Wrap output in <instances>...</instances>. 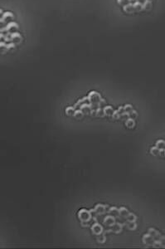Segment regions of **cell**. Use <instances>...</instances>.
I'll return each mask as SVG.
<instances>
[{"instance_id": "obj_1", "label": "cell", "mask_w": 165, "mask_h": 249, "mask_svg": "<svg viewBox=\"0 0 165 249\" xmlns=\"http://www.w3.org/2000/svg\"><path fill=\"white\" fill-rule=\"evenodd\" d=\"M109 205H103V204H97L95 207L94 209L91 210L92 217H97L99 215H104L107 213L109 209Z\"/></svg>"}, {"instance_id": "obj_2", "label": "cell", "mask_w": 165, "mask_h": 249, "mask_svg": "<svg viewBox=\"0 0 165 249\" xmlns=\"http://www.w3.org/2000/svg\"><path fill=\"white\" fill-rule=\"evenodd\" d=\"M87 98L91 105V109H92L94 106H97V102L101 99V94L98 93L97 91H91L88 95Z\"/></svg>"}, {"instance_id": "obj_3", "label": "cell", "mask_w": 165, "mask_h": 249, "mask_svg": "<svg viewBox=\"0 0 165 249\" xmlns=\"http://www.w3.org/2000/svg\"><path fill=\"white\" fill-rule=\"evenodd\" d=\"M78 217H79L80 222H82V223H90L91 220L92 219V215H91V211L86 210L85 208L79 211Z\"/></svg>"}, {"instance_id": "obj_4", "label": "cell", "mask_w": 165, "mask_h": 249, "mask_svg": "<svg viewBox=\"0 0 165 249\" xmlns=\"http://www.w3.org/2000/svg\"><path fill=\"white\" fill-rule=\"evenodd\" d=\"M124 228V225L122 223H119V222H116V223L114 224L112 227H110V229H108L105 231V233H110V232H115V233H120L122 232Z\"/></svg>"}, {"instance_id": "obj_5", "label": "cell", "mask_w": 165, "mask_h": 249, "mask_svg": "<svg viewBox=\"0 0 165 249\" xmlns=\"http://www.w3.org/2000/svg\"><path fill=\"white\" fill-rule=\"evenodd\" d=\"M103 224L105 226H107V227H112L114 224H115L116 223V220H115V218L114 217V216L112 215H110L109 214L108 216H106V217H105L104 219H103Z\"/></svg>"}, {"instance_id": "obj_6", "label": "cell", "mask_w": 165, "mask_h": 249, "mask_svg": "<svg viewBox=\"0 0 165 249\" xmlns=\"http://www.w3.org/2000/svg\"><path fill=\"white\" fill-rule=\"evenodd\" d=\"M18 29V24L15 22H10V23H7V25L5 26V31L6 32H16Z\"/></svg>"}, {"instance_id": "obj_7", "label": "cell", "mask_w": 165, "mask_h": 249, "mask_svg": "<svg viewBox=\"0 0 165 249\" xmlns=\"http://www.w3.org/2000/svg\"><path fill=\"white\" fill-rule=\"evenodd\" d=\"M91 231H92L94 234L100 235L103 232V228H102V226L100 224L99 222H96V223L92 225V227H91Z\"/></svg>"}, {"instance_id": "obj_8", "label": "cell", "mask_w": 165, "mask_h": 249, "mask_svg": "<svg viewBox=\"0 0 165 249\" xmlns=\"http://www.w3.org/2000/svg\"><path fill=\"white\" fill-rule=\"evenodd\" d=\"M10 37L12 39V42L14 41V43L16 45L17 44H19V43L22 42V40H23V37H22V35L18 32H13L11 33L10 35Z\"/></svg>"}, {"instance_id": "obj_9", "label": "cell", "mask_w": 165, "mask_h": 249, "mask_svg": "<svg viewBox=\"0 0 165 249\" xmlns=\"http://www.w3.org/2000/svg\"><path fill=\"white\" fill-rule=\"evenodd\" d=\"M155 240V238L151 236L150 234H145L144 235L143 237V242L146 244L147 246H153V241Z\"/></svg>"}, {"instance_id": "obj_10", "label": "cell", "mask_w": 165, "mask_h": 249, "mask_svg": "<svg viewBox=\"0 0 165 249\" xmlns=\"http://www.w3.org/2000/svg\"><path fill=\"white\" fill-rule=\"evenodd\" d=\"M123 10L125 13H128V14H132V13H135L134 7H133V3H129L126 5L123 6Z\"/></svg>"}, {"instance_id": "obj_11", "label": "cell", "mask_w": 165, "mask_h": 249, "mask_svg": "<svg viewBox=\"0 0 165 249\" xmlns=\"http://www.w3.org/2000/svg\"><path fill=\"white\" fill-rule=\"evenodd\" d=\"M107 213L109 214L114 216L115 218H118L120 216H119V208H115V207H111V208H109V209L107 211Z\"/></svg>"}, {"instance_id": "obj_12", "label": "cell", "mask_w": 165, "mask_h": 249, "mask_svg": "<svg viewBox=\"0 0 165 249\" xmlns=\"http://www.w3.org/2000/svg\"><path fill=\"white\" fill-rule=\"evenodd\" d=\"M124 227L125 226L129 230H134L137 228V224L135 222H130V221H125L124 223H123Z\"/></svg>"}, {"instance_id": "obj_13", "label": "cell", "mask_w": 165, "mask_h": 249, "mask_svg": "<svg viewBox=\"0 0 165 249\" xmlns=\"http://www.w3.org/2000/svg\"><path fill=\"white\" fill-rule=\"evenodd\" d=\"M133 7H134V12H142L143 10V3H140L139 1H135L134 3H133Z\"/></svg>"}, {"instance_id": "obj_14", "label": "cell", "mask_w": 165, "mask_h": 249, "mask_svg": "<svg viewBox=\"0 0 165 249\" xmlns=\"http://www.w3.org/2000/svg\"><path fill=\"white\" fill-rule=\"evenodd\" d=\"M103 111L105 113V115H107V116H112L113 115V113H114V109L111 107V106H110V105H105V106L103 108Z\"/></svg>"}, {"instance_id": "obj_15", "label": "cell", "mask_w": 165, "mask_h": 249, "mask_svg": "<svg viewBox=\"0 0 165 249\" xmlns=\"http://www.w3.org/2000/svg\"><path fill=\"white\" fill-rule=\"evenodd\" d=\"M129 213V212L128 211V209H126L125 208H120V209H119V216H120V218H124L125 219V218L128 216V214Z\"/></svg>"}, {"instance_id": "obj_16", "label": "cell", "mask_w": 165, "mask_h": 249, "mask_svg": "<svg viewBox=\"0 0 165 249\" xmlns=\"http://www.w3.org/2000/svg\"><path fill=\"white\" fill-rule=\"evenodd\" d=\"M152 7H153V2L148 1V0H145V1L143 3V9L145 11L151 10Z\"/></svg>"}, {"instance_id": "obj_17", "label": "cell", "mask_w": 165, "mask_h": 249, "mask_svg": "<svg viewBox=\"0 0 165 249\" xmlns=\"http://www.w3.org/2000/svg\"><path fill=\"white\" fill-rule=\"evenodd\" d=\"M9 49L8 48L7 43L5 42H0V53L4 54L7 52H9Z\"/></svg>"}, {"instance_id": "obj_18", "label": "cell", "mask_w": 165, "mask_h": 249, "mask_svg": "<svg viewBox=\"0 0 165 249\" xmlns=\"http://www.w3.org/2000/svg\"><path fill=\"white\" fill-rule=\"evenodd\" d=\"M125 126L127 128H129V129H133L134 126H135V121L134 119H132V118H128L127 119V120L125 121Z\"/></svg>"}, {"instance_id": "obj_19", "label": "cell", "mask_w": 165, "mask_h": 249, "mask_svg": "<svg viewBox=\"0 0 165 249\" xmlns=\"http://www.w3.org/2000/svg\"><path fill=\"white\" fill-rule=\"evenodd\" d=\"M73 116H74L75 119H77V120H81V119L84 117V113L81 110H80V109L76 110H75Z\"/></svg>"}, {"instance_id": "obj_20", "label": "cell", "mask_w": 165, "mask_h": 249, "mask_svg": "<svg viewBox=\"0 0 165 249\" xmlns=\"http://www.w3.org/2000/svg\"><path fill=\"white\" fill-rule=\"evenodd\" d=\"M2 18H4L5 21H7L8 19H13L14 18V16H13V13L11 12H5L3 13Z\"/></svg>"}, {"instance_id": "obj_21", "label": "cell", "mask_w": 165, "mask_h": 249, "mask_svg": "<svg viewBox=\"0 0 165 249\" xmlns=\"http://www.w3.org/2000/svg\"><path fill=\"white\" fill-rule=\"evenodd\" d=\"M95 116H96V117H104L105 113L103 111V108L97 107V109H96V114H95Z\"/></svg>"}, {"instance_id": "obj_22", "label": "cell", "mask_w": 165, "mask_h": 249, "mask_svg": "<svg viewBox=\"0 0 165 249\" xmlns=\"http://www.w3.org/2000/svg\"><path fill=\"white\" fill-rule=\"evenodd\" d=\"M75 110V107H73V106L67 107L66 109V115H68V116H73Z\"/></svg>"}, {"instance_id": "obj_23", "label": "cell", "mask_w": 165, "mask_h": 249, "mask_svg": "<svg viewBox=\"0 0 165 249\" xmlns=\"http://www.w3.org/2000/svg\"><path fill=\"white\" fill-rule=\"evenodd\" d=\"M150 154L153 156H157L159 155V149L157 148L156 146L154 147H152L150 149Z\"/></svg>"}, {"instance_id": "obj_24", "label": "cell", "mask_w": 165, "mask_h": 249, "mask_svg": "<svg viewBox=\"0 0 165 249\" xmlns=\"http://www.w3.org/2000/svg\"><path fill=\"white\" fill-rule=\"evenodd\" d=\"M164 145H165V142L163 140H159L156 142L155 146L158 149H164Z\"/></svg>"}, {"instance_id": "obj_25", "label": "cell", "mask_w": 165, "mask_h": 249, "mask_svg": "<svg viewBox=\"0 0 165 249\" xmlns=\"http://www.w3.org/2000/svg\"><path fill=\"white\" fill-rule=\"evenodd\" d=\"M126 219V221H130V222H135L136 221V216H135L134 214H133V213H129L128 216L125 218Z\"/></svg>"}, {"instance_id": "obj_26", "label": "cell", "mask_w": 165, "mask_h": 249, "mask_svg": "<svg viewBox=\"0 0 165 249\" xmlns=\"http://www.w3.org/2000/svg\"><path fill=\"white\" fill-rule=\"evenodd\" d=\"M97 241L100 242V243H103L105 242V234L102 232V233H101L100 235H98V237H97Z\"/></svg>"}, {"instance_id": "obj_27", "label": "cell", "mask_w": 165, "mask_h": 249, "mask_svg": "<svg viewBox=\"0 0 165 249\" xmlns=\"http://www.w3.org/2000/svg\"><path fill=\"white\" fill-rule=\"evenodd\" d=\"M131 0H117V3L119 5H121V6H124L129 3H131Z\"/></svg>"}, {"instance_id": "obj_28", "label": "cell", "mask_w": 165, "mask_h": 249, "mask_svg": "<svg viewBox=\"0 0 165 249\" xmlns=\"http://www.w3.org/2000/svg\"><path fill=\"white\" fill-rule=\"evenodd\" d=\"M129 113V118H132V119H134V120L138 116V113L133 109H132Z\"/></svg>"}, {"instance_id": "obj_29", "label": "cell", "mask_w": 165, "mask_h": 249, "mask_svg": "<svg viewBox=\"0 0 165 249\" xmlns=\"http://www.w3.org/2000/svg\"><path fill=\"white\" fill-rule=\"evenodd\" d=\"M105 105H106V101H105L104 99H101L100 101L97 102V107H101L102 106H105Z\"/></svg>"}, {"instance_id": "obj_30", "label": "cell", "mask_w": 165, "mask_h": 249, "mask_svg": "<svg viewBox=\"0 0 165 249\" xmlns=\"http://www.w3.org/2000/svg\"><path fill=\"white\" fill-rule=\"evenodd\" d=\"M123 108H124V111H127V112H129L132 109H133V107H132L131 105H125Z\"/></svg>"}, {"instance_id": "obj_31", "label": "cell", "mask_w": 165, "mask_h": 249, "mask_svg": "<svg viewBox=\"0 0 165 249\" xmlns=\"http://www.w3.org/2000/svg\"><path fill=\"white\" fill-rule=\"evenodd\" d=\"M7 25V21H5L3 18H0V28H4Z\"/></svg>"}, {"instance_id": "obj_32", "label": "cell", "mask_w": 165, "mask_h": 249, "mask_svg": "<svg viewBox=\"0 0 165 249\" xmlns=\"http://www.w3.org/2000/svg\"><path fill=\"white\" fill-rule=\"evenodd\" d=\"M7 46H8V48L10 50V49H13V48H15L16 44L13 42H11L7 43Z\"/></svg>"}, {"instance_id": "obj_33", "label": "cell", "mask_w": 165, "mask_h": 249, "mask_svg": "<svg viewBox=\"0 0 165 249\" xmlns=\"http://www.w3.org/2000/svg\"><path fill=\"white\" fill-rule=\"evenodd\" d=\"M116 111L119 112V113H120V114H121V113H122V112L124 111V108H123V106H120L117 110H116Z\"/></svg>"}, {"instance_id": "obj_34", "label": "cell", "mask_w": 165, "mask_h": 249, "mask_svg": "<svg viewBox=\"0 0 165 249\" xmlns=\"http://www.w3.org/2000/svg\"><path fill=\"white\" fill-rule=\"evenodd\" d=\"M4 36H5V34H4V32H0V42H1L2 40H4Z\"/></svg>"}, {"instance_id": "obj_35", "label": "cell", "mask_w": 165, "mask_h": 249, "mask_svg": "<svg viewBox=\"0 0 165 249\" xmlns=\"http://www.w3.org/2000/svg\"><path fill=\"white\" fill-rule=\"evenodd\" d=\"M6 32L5 31V27L4 28H0V32Z\"/></svg>"}, {"instance_id": "obj_36", "label": "cell", "mask_w": 165, "mask_h": 249, "mask_svg": "<svg viewBox=\"0 0 165 249\" xmlns=\"http://www.w3.org/2000/svg\"><path fill=\"white\" fill-rule=\"evenodd\" d=\"M3 13H4V12H3V10H2V9H0V17H1V16H3Z\"/></svg>"}, {"instance_id": "obj_37", "label": "cell", "mask_w": 165, "mask_h": 249, "mask_svg": "<svg viewBox=\"0 0 165 249\" xmlns=\"http://www.w3.org/2000/svg\"><path fill=\"white\" fill-rule=\"evenodd\" d=\"M136 1H139V2H140V3H144V2L145 1V0H136Z\"/></svg>"}, {"instance_id": "obj_38", "label": "cell", "mask_w": 165, "mask_h": 249, "mask_svg": "<svg viewBox=\"0 0 165 249\" xmlns=\"http://www.w3.org/2000/svg\"><path fill=\"white\" fill-rule=\"evenodd\" d=\"M148 1H151V2H153V0H148Z\"/></svg>"}, {"instance_id": "obj_39", "label": "cell", "mask_w": 165, "mask_h": 249, "mask_svg": "<svg viewBox=\"0 0 165 249\" xmlns=\"http://www.w3.org/2000/svg\"><path fill=\"white\" fill-rule=\"evenodd\" d=\"M131 1H133V0H131Z\"/></svg>"}]
</instances>
